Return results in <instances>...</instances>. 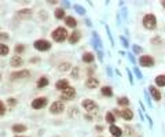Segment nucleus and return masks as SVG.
<instances>
[{
  "label": "nucleus",
  "instance_id": "obj_1",
  "mask_svg": "<svg viewBox=\"0 0 165 137\" xmlns=\"http://www.w3.org/2000/svg\"><path fill=\"white\" fill-rule=\"evenodd\" d=\"M143 26L147 30H154L157 27V18L153 14H146L143 17Z\"/></svg>",
  "mask_w": 165,
  "mask_h": 137
},
{
  "label": "nucleus",
  "instance_id": "obj_2",
  "mask_svg": "<svg viewBox=\"0 0 165 137\" xmlns=\"http://www.w3.org/2000/svg\"><path fill=\"white\" fill-rule=\"evenodd\" d=\"M66 37H68V32H66L65 27H57V29L54 30V33H52V39L58 43L65 41Z\"/></svg>",
  "mask_w": 165,
  "mask_h": 137
},
{
  "label": "nucleus",
  "instance_id": "obj_3",
  "mask_svg": "<svg viewBox=\"0 0 165 137\" xmlns=\"http://www.w3.org/2000/svg\"><path fill=\"white\" fill-rule=\"evenodd\" d=\"M139 65L142 67H153L154 66V58L150 55H142L139 58Z\"/></svg>",
  "mask_w": 165,
  "mask_h": 137
},
{
  "label": "nucleus",
  "instance_id": "obj_4",
  "mask_svg": "<svg viewBox=\"0 0 165 137\" xmlns=\"http://www.w3.org/2000/svg\"><path fill=\"white\" fill-rule=\"evenodd\" d=\"M35 48H36L37 51H48L50 48H51V44L47 41V40H37V41H35Z\"/></svg>",
  "mask_w": 165,
  "mask_h": 137
},
{
  "label": "nucleus",
  "instance_id": "obj_5",
  "mask_svg": "<svg viewBox=\"0 0 165 137\" xmlns=\"http://www.w3.org/2000/svg\"><path fill=\"white\" fill-rule=\"evenodd\" d=\"M116 114H117V115H120L121 118L125 119V121H131V119L134 118V113H132L129 108H124V110L116 111Z\"/></svg>",
  "mask_w": 165,
  "mask_h": 137
},
{
  "label": "nucleus",
  "instance_id": "obj_6",
  "mask_svg": "<svg viewBox=\"0 0 165 137\" xmlns=\"http://www.w3.org/2000/svg\"><path fill=\"white\" fill-rule=\"evenodd\" d=\"M76 96V89L72 87L66 88L65 91H62V99L63 100H70V99H73Z\"/></svg>",
  "mask_w": 165,
  "mask_h": 137
},
{
  "label": "nucleus",
  "instance_id": "obj_7",
  "mask_svg": "<svg viewBox=\"0 0 165 137\" xmlns=\"http://www.w3.org/2000/svg\"><path fill=\"white\" fill-rule=\"evenodd\" d=\"M83 107H84V110H87V111H95V110H98V104H96L94 100H90V99H87V100H84L83 101Z\"/></svg>",
  "mask_w": 165,
  "mask_h": 137
},
{
  "label": "nucleus",
  "instance_id": "obj_8",
  "mask_svg": "<svg viewBox=\"0 0 165 137\" xmlns=\"http://www.w3.org/2000/svg\"><path fill=\"white\" fill-rule=\"evenodd\" d=\"M45 104H47V99L45 97H37V99H35V100L32 101V107L36 108V110L43 108Z\"/></svg>",
  "mask_w": 165,
  "mask_h": 137
},
{
  "label": "nucleus",
  "instance_id": "obj_9",
  "mask_svg": "<svg viewBox=\"0 0 165 137\" xmlns=\"http://www.w3.org/2000/svg\"><path fill=\"white\" fill-rule=\"evenodd\" d=\"M63 104L61 103V101H55V103H52L51 107H50V113L51 114H61L63 111Z\"/></svg>",
  "mask_w": 165,
  "mask_h": 137
},
{
  "label": "nucleus",
  "instance_id": "obj_10",
  "mask_svg": "<svg viewBox=\"0 0 165 137\" xmlns=\"http://www.w3.org/2000/svg\"><path fill=\"white\" fill-rule=\"evenodd\" d=\"M149 92H150L151 97H153L156 101H160V100H161V92L157 89L156 85H150V87H149Z\"/></svg>",
  "mask_w": 165,
  "mask_h": 137
},
{
  "label": "nucleus",
  "instance_id": "obj_11",
  "mask_svg": "<svg viewBox=\"0 0 165 137\" xmlns=\"http://www.w3.org/2000/svg\"><path fill=\"white\" fill-rule=\"evenodd\" d=\"M98 85H99V81L94 77H90L87 80V82H85V87H87L88 89H95V88H98Z\"/></svg>",
  "mask_w": 165,
  "mask_h": 137
},
{
  "label": "nucleus",
  "instance_id": "obj_12",
  "mask_svg": "<svg viewBox=\"0 0 165 137\" xmlns=\"http://www.w3.org/2000/svg\"><path fill=\"white\" fill-rule=\"evenodd\" d=\"M30 73L28 70H21V72H15L11 74V80H17V78H25V77H29Z\"/></svg>",
  "mask_w": 165,
  "mask_h": 137
},
{
  "label": "nucleus",
  "instance_id": "obj_13",
  "mask_svg": "<svg viewBox=\"0 0 165 137\" xmlns=\"http://www.w3.org/2000/svg\"><path fill=\"white\" fill-rule=\"evenodd\" d=\"M109 132H110L111 136H114V137H121L123 136V130H121V128H118V126H116V125H110Z\"/></svg>",
  "mask_w": 165,
  "mask_h": 137
},
{
  "label": "nucleus",
  "instance_id": "obj_14",
  "mask_svg": "<svg viewBox=\"0 0 165 137\" xmlns=\"http://www.w3.org/2000/svg\"><path fill=\"white\" fill-rule=\"evenodd\" d=\"M80 37H81V32L80 30H74V32L69 36V43L70 44H76V43L80 40Z\"/></svg>",
  "mask_w": 165,
  "mask_h": 137
},
{
  "label": "nucleus",
  "instance_id": "obj_15",
  "mask_svg": "<svg viewBox=\"0 0 165 137\" xmlns=\"http://www.w3.org/2000/svg\"><path fill=\"white\" fill-rule=\"evenodd\" d=\"M55 88L59 91H65L66 88H69V81L68 80H59L57 81V84H55Z\"/></svg>",
  "mask_w": 165,
  "mask_h": 137
},
{
  "label": "nucleus",
  "instance_id": "obj_16",
  "mask_svg": "<svg viewBox=\"0 0 165 137\" xmlns=\"http://www.w3.org/2000/svg\"><path fill=\"white\" fill-rule=\"evenodd\" d=\"M10 65L12 66V67H19V66L22 65V59L21 56H18V55H15V56L11 58V60H10Z\"/></svg>",
  "mask_w": 165,
  "mask_h": 137
},
{
  "label": "nucleus",
  "instance_id": "obj_17",
  "mask_svg": "<svg viewBox=\"0 0 165 137\" xmlns=\"http://www.w3.org/2000/svg\"><path fill=\"white\" fill-rule=\"evenodd\" d=\"M154 84H156L157 87H165V74L157 75L156 80H154Z\"/></svg>",
  "mask_w": 165,
  "mask_h": 137
},
{
  "label": "nucleus",
  "instance_id": "obj_18",
  "mask_svg": "<svg viewBox=\"0 0 165 137\" xmlns=\"http://www.w3.org/2000/svg\"><path fill=\"white\" fill-rule=\"evenodd\" d=\"M65 24H66V26H69V27H76L77 26V21H76L73 17H66Z\"/></svg>",
  "mask_w": 165,
  "mask_h": 137
},
{
  "label": "nucleus",
  "instance_id": "obj_19",
  "mask_svg": "<svg viewBox=\"0 0 165 137\" xmlns=\"http://www.w3.org/2000/svg\"><path fill=\"white\" fill-rule=\"evenodd\" d=\"M94 59H95V55L91 54V52H85L83 55V62H85V63H92Z\"/></svg>",
  "mask_w": 165,
  "mask_h": 137
},
{
  "label": "nucleus",
  "instance_id": "obj_20",
  "mask_svg": "<svg viewBox=\"0 0 165 137\" xmlns=\"http://www.w3.org/2000/svg\"><path fill=\"white\" fill-rule=\"evenodd\" d=\"M101 92H102L103 96H107V97H111V96H113V89H111L110 87H103L102 89H101Z\"/></svg>",
  "mask_w": 165,
  "mask_h": 137
},
{
  "label": "nucleus",
  "instance_id": "obj_21",
  "mask_svg": "<svg viewBox=\"0 0 165 137\" xmlns=\"http://www.w3.org/2000/svg\"><path fill=\"white\" fill-rule=\"evenodd\" d=\"M94 43H95V47L98 48V49H101L102 48V41H101V39H99V36H98V33L96 32H94Z\"/></svg>",
  "mask_w": 165,
  "mask_h": 137
},
{
  "label": "nucleus",
  "instance_id": "obj_22",
  "mask_svg": "<svg viewBox=\"0 0 165 137\" xmlns=\"http://www.w3.org/2000/svg\"><path fill=\"white\" fill-rule=\"evenodd\" d=\"M48 85V78L47 77H41L37 81V88H44Z\"/></svg>",
  "mask_w": 165,
  "mask_h": 137
},
{
  "label": "nucleus",
  "instance_id": "obj_23",
  "mask_svg": "<svg viewBox=\"0 0 165 137\" xmlns=\"http://www.w3.org/2000/svg\"><path fill=\"white\" fill-rule=\"evenodd\" d=\"M106 122H109L110 125H114V122H116V116H114V114L110 113V111L106 114Z\"/></svg>",
  "mask_w": 165,
  "mask_h": 137
},
{
  "label": "nucleus",
  "instance_id": "obj_24",
  "mask_svg": "<svg viewBox=\"0 0 165 137\" xmlns=\"http://www.w3.org/2000/svg\"><path fill=\"white\" fill-rule=\"evenodd\" d=\"M26 130V126L25 125H14L12 126V132L15 133H21V132H25Z\"/></svg>",
  "mask_w": 165,
  "mask_h": 137
},
{
  "label": "nucleus",
  "instance_id": "obj_25",
  "mask_svg": "<svg viewBox=\"0 0 165 137\" xmlns=\"http://www.w3.org/2000/svg\"><path fill=\"white\" fill-rule=\"evenodd\" d=\"M117 103H118L120 106H124V107H127V106L129 104V99L125 97V96H123V97H118Z\"/></svg>",
  "mask_w": 165,
  "mask_h": 137
},
{
  "label": "nucleus",
  "instance_id": "obj_26",
  "mask_svg": "<svg viewBox=\"0 0 165 137\" xmlns=\"http://www.w3.org/2000/svg\"><path fill=\"white\" fill-rule=\"evenodd\" d=\"M55 18H57V19L65 18V10H62V8H57V10H55Z\"/></svg>",
  "mask_w": 165,
  "mask_h": 137
},
{
  "label": "nucleus",
  "instance_id": "obj_27",
  "mask_svg": "<svg viewBox=\"0 0 165 137\" xmlns=\"http://www.w3.org/2000/svg\"><path fill=\"white\" fill-rule=\"evenodd\" d=\"M8 51H10V48L7 47L6 44H0V55H2V56H6V55L8 54Z\"/></svg>",
  "mask_w": 165,
  "mask_h": 137
},
{
  "label": "nucleus",
  "instance_id": "obj_28",
  "mask_svg": "<svg viewBox=\"0 0 165 137\" xmlns=\"http://www.w3.org/2000/svg\"><path fill=\"white\" fill-rule=\"evenodd\" d=\"M30 10H21V11L18 12V15L21 17V18H28V17H30Z\"/></svg>",
  "mask_w": 165,
  "mask_h": 137
},
{
  "label": "nucleus",
  "instance_id": "obj_29",
  "mask_svg": "<svg viewBox=\"0 0 165 137\" xmlns=\"http://www.w3.org/2000/svg\"><path fill=\"white\" fill-rule=\"evenodd\" d=\"M73 8L76 10V11L78 12V14H81V15H84L85 14V10H84V7H81V6H78V4H76Z\"/></svg>",
  "mask_w": 165,
  "mask_h": 137
},
{
  "label": "nucleus",
  "instance_id": "obj_30",
  "mask_svg": "<svg viewBox=\"0 0 165 137\" xmlns=\"http://www.w3.org/2000/svg\"><path fill=\"white\" fill-rule=\"evenodd\" d=\"M134 73H135V75H136V77H138V80H142V78H143V75H142L140 70H139L138 67H135V68H134Z\"/></svg>",
  "mask_w": 165,
  "mask_h": 137
},
{
  "label": "nucleus",
  "instance_id": "obj_31",
  "mask_svg": "<svg viewBox=\"0 0 165 137\" xmlns=\"http://www.w3.org/2000/svg\"><path fill=\"white\" fill-rule=\"evenodd\" d=\"M132 51H134V54H140L142 51V47H139V45H134V47H132Z\"/></svg>",
  "mask_w": 165,
  "mask_h": 137
},
{
  "label": "nucleus",
  "instance_id": "obj_32",
  "mask_svg": "<svg viewBox=\"0 0 165 137\" xmlns=\"http://www.w3.org/2000/svg\"><path fill=\"white\" fill-rule=\"evenodd\" d=\"M144 96H146V101H147V104H149V107H153V103H151V99L149 97V93H147V91H144Z\"/></svg>",
  "mask_w": 165,
  "mask_h": 137
},
{
  "label": "nucleus",
  "instance_id": "obj_33",
  "mask_svg": "<svg viewBox=\"0 0 165 137\" xmlns=\"http://www.w3.org/2000/svg\"><path fill=\"white\" fill-rule=\"evenodd\" d=\"M24 49H25L24 45H17V47H15V52H17V54H21V52H24Z\"/></svg>",
  "mask_w": 165,
  "mask_h": 137
},
{
  "label": "nucleus",
  "instance_id": "obj_34",
  "mask_svg": "<svg viewBox=\"0 0 165 137\" xmlns=\"http://www.w3.org/2000/svg\"><path fill=\"white\" fill-rule=\"evenodd\" d=\"M8 40V34L7 33H2L0 34V41H7Z\"/></svg>",
  "mask_w": 165,
  "mask_h": 137
},
{
  "label": "nucleus",
  "instance_id": "obj_35",
  "mask_svg": "<svg viewBox=\"0 0 165 137\" xmlns=\"http://www.w3.org/2000/svg\"><path fill=\"white\" fill-rule=\"evenodd\" d=\"M6 113V107H4V103L3 101H0V115H3Z\"/></svg>",
  "mask_w": 165,
  "mask_h": 137
},
{
  "label": "nucleus",
  "instance_id": "obj_36",
  "mask_svg": "<svg viewBox=\"0 0 165 137\" xmlns=\"http://www.w3.org/2000/svg\"><path fill=\"white\" fill-rule=\"evenodd\" d=\"M120 40H121V43H123V45H124V47H125V48L129 45L128 40H125V37H124V36H121V37H120Z\"/></svg>",
  "mask_w": 165,
  "mask_h": 137
},
{
  "label": "nucleus",
  "instance_id": "obj_37",
  "mask_svg": "<svg viewBox=\"0 0 165 137\" xmlns=\"http://www.w3.org/2000/svg\"><path fill=\"white\" fill-rule=\"evenodd\" d=\"M128 58L132 62V65H136V60H135V58H134V54H128Z\"/></svg>",
  "mask_w": 165,
  "mask_h": 137
},
{
  "label": "nucleus",
  "instance_id": "obj_38",
  "mask_svg": "<svg viewBox=\"0 0 165 137\" xmlns=\"http://www.w3.org/2000/svg\"><path fill=\"white\" fill-rule=\"evenodd\" d=\"M73 78H78V68L77 67L73 70Z\"/></svg>",
  "mask_w": 165,
  "mask_h": 137
},
{
  "label": "nucleus",
  "instance_id": "obj_39",
  "mask_svg": "<svg viewBox=\"0 0 165 137\" xmlns=\"http://www.w3.org/2000/svg\"><path fill=\"white\" fill-rule=\"evenodd\" d=\"M127 72H128V75H129V82H131V84H134V77H132L131 72H129V70H127Z\"/></svg>",
  "mask_w": 165,
  "mask_h": 137
},
{
  "label": "nucleus",
  "instance_id": "obj_40",
  "mask_svg": "<svg viewBox=\"0 0 165 137\" xmlns=\"http://www.w3.org/2000/svg\"><path fill=\"white\" fill-rule=\"evenodd\" d=\"M69 63H63V65H62V70H68V68H69Z\"/></svg>",
  "mask_w": 165,
  "mask_h": 137
},
{
  "label": "nucleus",
  "instance_id": "obj_41",
  "mask_svg": "<svg viewBox=\"0 0 165 137\" xmlns=\"http://www.w3.org/2000/svg\"><path fill=\"white\" fill-rule=\"evenodd\" d=\"M98 55H99V60H101V62H102V60H103V56H102V52H101V51H99V52H98Z\"/></svg>",
  "mask_w": 165,
  "mask_h": 137
},
{
  "label": "nucleus",
  "instance_id": "obj_42",
  "mask_svg": "<svg viewBox=\"0 0 165 137\" xmlns=\"http://www.w3.org/2000/svg\"><path fill=\"white\" fill-rule=\"evenodd\" d=\"M8 103H10V104H15V100H14V99H10Z\"/></svg>",
  "mask_w": 165,
  "mask_h": 137
},
{
  "label": "nucleus",
  "instance_id": "obj_43",
  "mask_svg": "<svg viewBox=\"0 0 165 137\" xmlns=\"http://www.w3.org/2000/svg\"><path fill=\"white\" fill-rule=\"evenodd\" d=\"M107 74H109V75H111V70H110V67H107Z\"/></svg>",
  "mask_w": 165,
  "mask_h": 137
},
{
  "label": "nucleus",
  "instance_id": "obj_44",
  "mask_svg": "<svg viewBox=\"0 0 165 137\" xmlns=\"http://www.w3.org/2000/svg\"><path fill=\"white\" fill-rule=\"evenodd\" d=\"M161 6H162V7H164V8H165V0H162V2H161Z\"/></svg>",
  "mask_w": 165,
  "mask_h": 137
},
{
  "label": "nucleus",
  "instance_id": "obj_45",
  "mask_svg": "<svg viewBox=\"0 0 165 137\" xmlns=\"http://www.w3.org/2000/svg\"><path fill=\"white\" fill-rule=\"evenodd\" d=\"M0 81H2V74H0Z\"/></svg>",
  "mask_w": 165,
  "mask_h": 137
}]
</instances>
